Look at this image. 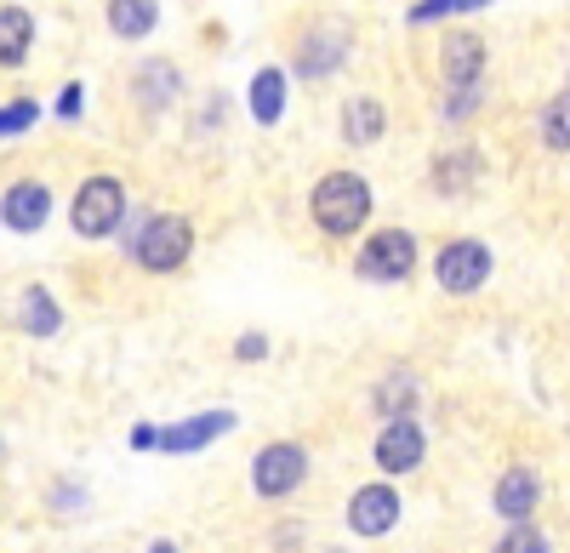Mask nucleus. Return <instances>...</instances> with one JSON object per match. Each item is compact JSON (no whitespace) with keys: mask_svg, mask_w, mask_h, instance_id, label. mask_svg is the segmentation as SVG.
I'll use <instances>...</instances> for the list:
<instances>
[{"mask_svg":"<svg viewBox=\"0 0 570 553\" xmlns=\"http://www.w3.org/2000/svg\"><path fill=\"white\" fill-rule=\"evenodd\" d=\"M80 98H86L80 86H63V98H58V115H63V120H75V115H80Z\"/></svg>","mask_w":570,"mask_h":553,"instance_id":"25","label":"nucleus"},{"mask_svg":"<svg viewBox=\"0 0 570 553\" xmlns=\"http://www.w3.org/2000/svg\"><path fill=\"white\" fill-rule=\"evenodd\" d=\"M440 69H445L451 91H473V80H480V69H485V40L473 29H451L445 46H440Z\"/></svg>","mask_w":570,"mask_h":553,"instance_id":"12","label":"nucleus"},{"mask_svg":"<svg viewBox=\"0 0 570 553\" xmlns=\"http://www.w3.org/2000/svg\"><path fill=\"white\" fill-rule=\"evenodd\" d=\"M52 217V189L35 177H18L7 195H0V223L12 228V235H35V228Z\"/></svg>","mask_w":570,"mask_h":553,"instance_id":"11","label":"nucleus"},{"mask_svg":"<svg viewBox=\"0 0 570 553\" xmlns=\"http://www.w3.org/2000/svg\"><path fill=\"white\" fill-rule=\"evenodd\" d=\"M434 280L451 297H473L491 280V246L485 240H445L434 257Z\"/></svg>","mask_w":570,"mask_h":553,"instance_id":"6","label":"nucleus"},{"mask_svg":"<svg viewBox=\"0 0 570 553\" xmlns=\"http://www.w3.org/2000/svg\"><path fill=\"white\" fill-rule=\"evenodd\" d=\"M325 553H343V547H325Z\"/></svg>","mask_w":570,"mask_h":553,"instance_id":"27","label":"nucleus"},{"mask_svg":"<svg viewBox=\"0 0 570 553\" xmlns=\"http://www.w3.org/2000/svg\"><path fill=\"white\" fill-rule=\"evenodd\" d=\"M542 149H553V155L570 149V91H559V98L542 109Z\"/></svg>","mask_w":570,"mask_h":553,"instance_id":"19","label":"nucleus"},{"mask_svg":"<svg viewBox=\"0 0 570 553\" xmlns=\"http://www.w3.org/2000/svg\"><path fill=\"white\" fill-rule=\"evenodd\" d=\"M411 268H416V240L405 235V228H376V235L360 246V257H354V274L360 280H376V286L405 280Z\"/></svg>","mask_w":570,"mask_h":553,"instance_id":"5","label":"nucleus"},{"mask_svg":"<svg viewBox=\"0 0 570 553\" xmlns=\"http://www.w3.org/2000/svg\"><path fill=\"white\" fill-rule=\"evenodd\" d=\"M188 251H195V223L171 217V211L149 217V223L137 228V240H131V257L149 268V274H177L188 263Z\"/></svg>","mask_w":570,"mask_h":553,"instance_id":"4","label":"nucleus"},{"mask_svg":"<svg viewBox=\"0 0 570 553\" xmlns=\"http://www.w3.org/2000/svg\"><path fill=\"white\" fill-rule=\"evenodd\" d=\"M131 451H160V428L137 423V428H131Z\"/></svg>","mask_w":570,"mask_h":553,"instance_id":"23","label":"nucleus"},{"mask_svg":"<svg viewBox=\"0 0 570 553\" xmlns=\"http://www.w3.org/2000/svg\"><path fill=\"white\" fill-rule=\"evenodd\" d=\"M537 502H542V480H537L531 463L502 468V480H497V491H491V508L502 514V525H531Z\"/></svg>","mask_w":570,"mask_h":553,"instance_id":"9","label":"nucleus"},{"mask_svg":"<svg viewBox=\"0 0 570 553\" xmlns=\"http://www.w3.org/2000/svg\"><path fill=\"white\" fill-rule=\"evenodd\" d=\"M234 359H246V365L268 359V337H263V332H246L240 343H234Z\"/></svg>","mask_w":570,"mask_h":553,"instance_id":"22","label":"nucleus"},{"mask_svg":"<svg viewBox=\"0 0 570 553\" xmlns=\"http://www.w3.org/2000/svg\"><path fill=\"white\" fill-rule=\"evenodd\" d=\"M416 399H422V383L411 372H389L383 383H376V394H371V405L383 411L389 423L394 417H416Z\"/></svg>","mask_w":570,"mask_h":553,"instance_id":"15","label":"nucleus"},{"mask_svg":"<svg viewBox=\"0 0 570 553\" xmlns=\"http://www.w3.org/2000/svg\"><path fill=\"white\" fill-rule=\"evenodd\" d=\"M308 211L320 223V235L348 240V235H360L365 217H371V182L360 171H325L314 182V195H308Z\"/></svg>","mask_w":570,"mask_h":553,"instance_id":"1","label":"nucleus"},{"mask_svg":"<svg viewBox=\"0 0 570 553\" xmlns=\"http://www.w3.org/2000/svg\"><path fill=\"white\" fill-rule=\"evenodd\" d=\"M160 23V0H109V29L120 40H142Z\"/></svg>","mask_w":570,"mask_h":553,"instance_id":"18","label":"nucleus"},{"mask_svg":"<svg viewBox=\"0 0 570 553\" xmlns=\"http://www.w3.org/2000/svg\"><path fill=\"white\" fill-rule=\"evenodd\" d=\"M18 332H29V337H58L63 332V308H58V297L46 286H23V297H18Z\"/></svg>","mask_w":570,"mask_h":553,"instance_id":"13","label":"nucleus"},{"mask_svg":"<svg viewBox=\"0 0 570 553\" xmlns=\"http://www.w3.org/2000/svg\"><path fill=\"white\" fill-rule=\"evenodd\" d=\"M126 217V182L120 177H86L75 189V206H69V223L80 240H109Z\"/></svg>","mask_w":570,"mask_h":553,"instance_id":"2","label":"nucleus"},{"mask_svg":"<svg viewBox=\"0 0 570 553\" xmlns=\"http://www.w3.org/2000/svg\"><path fill=\"white\" fill-rule=\"evenodd\" d=\"M149 553H183V547H177L171 536H160V542H149Z\"/></svg>","mask_w":570,"mask_h":553,"instance_id":"26","label":"nucleus"},{"mask_svg":"<svg viewBox=\"0 0 570 553\" xmlns=\"http://www.w3.org/2000/svg\"><path fill=\"white\" fill-rule=\"evenodd\" d=\"M400 491L389 485V480H371V485H360L354 496H348V531L354 536H365V542H376V536H389L394 525H400Z\"/></svg>","mask_w":570,"mask_h":553,"instance_id":"8","label":"nucleus"},{"mask_svg":"<svg viewBox=\"0 0 570 553\" xmlns=\"http://www.w3.org/2000/svg\"><path fill=\"white\" fill-rule=\"evenodd\" d=\"M383 126H389V109L376 103V98H348L343 103V131H348V144H376L383 137Z\"/></svg>","mask_w":570,"mask_h":553,"instance_id":"17","label":"nucleus"},{"mask_svg":"<svg viewBox=\"0 0 570 553\" xmlns=\"http://www.w3.org/2000/svg\"><path fill=\"white\" fill-rule=\"evenodd\" d=\"M252 120L257 126H274L279 115H285V69L279 63H268V69H257V80H252Z\"/></svg>","mask_w":570,"mask_h":553,"instance_id":"16","label":"nucleus"},{"mask_svg":"<svg viewBox=\"0 0 570 553\" xmlns=\"http://www.w3.org/2000/svg\"><path fill=\"white\" fill-rule=\"evenodd\" d=\"M35 120H40V103H35V98H12L7 109H0V137H7V131L18 137V131H29Z\"/></svg>","mask_w":570,"mask_h":553,"instance_id":"21","label":"nucleus"},{"mask_svg":"<svg viewBox=\"0 0 570 553\" xmlns=\"http://www.w3.org/2000/svg\"><path fill=\"white\" fill-rule=\"evenodd\" d=\"M29 46H35V18L23 7H0V69L29 63Z\"/></svg>","mask_w":570,"mask_h":553,"instance_id":"14","label":"nucleus"},{"mask_svg":"<svg viewBox=\"0 0 570 553\" xmlns=\"http://www.w3.org/2000/svg\"><path fill=\"white\" fill-rule=\"evenodd\" d=\"M308 480V445L303 440H268L257 456H252V491L263 502H285L297 496Z\"/></svg>","mask_w":570,"mask_h":553,"instance_id":"3","label":"nucleus"},{"mask_svg":"<svg viewBox=\"0 0 570 553\" xmlns=\"http://www.w3.org/2000/svg\"><path fill=\"white\" fill-rule=\"evenodd\" d=\"M234 423H240L234 411H195V417L160 428V451H166V456H195V451H206L212 440L234 434Z\"/></svg>","mask_w":570,"mask_h":553,"instance_id":"10","label":"nucleus"},{"mask_svg":"<svg viewBox=\"0 0 570 553\" xmlns=\"http://www.w3.org/2000/svg\"><path fill=\"white\" fill-rule=\"evenodd\" d=\"M473 103H480V98H473V91H451L445 115H451V120H462V115H473Z\"/></svg>","mask_w":570,"mask_h":553,"instance_id":"24","label":"nucleus"},{"mask_svg":"<svg viewBox=\"0 0 570 553\" xmlns=\"http://www.w3.org/2000/svg\"><path fill=\"white\" fill-rule=\"evenodd\" d=\"M422 456H428V434H422V423H416V417H394V423H383V428H376L371 463L383 468L389 480H400V474H416V468H422Z\"/></svg>","mask_w":570,"mask_h":553,"instance_id":"7","label":"nucleus"},{"mask_svg":"<svg viewBox=\"0 0 570 553\" xmlns=\"http://www.w3.org/2000/svg\"><path fill=\"white\" fill-rule=\"evenodd\" d=\"M491 553H553V542H548L537 525H508V531L497 536Z\"/></svg>","mask_w":570,"mask_h":553,"instance_id":"20","label":"nucleus"}]
</instances>
